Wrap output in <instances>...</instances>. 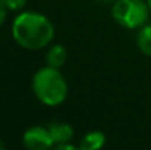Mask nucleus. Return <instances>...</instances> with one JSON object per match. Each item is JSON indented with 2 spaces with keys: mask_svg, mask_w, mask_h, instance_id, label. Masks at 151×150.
<instances>
[{
  "mask_svg": "<svg viewBox=\"0 0 151 150\" xmlns=\"http://www.w3.org/2000/svg\"><path fill=\"white\" fill-rule=\"evenodd\" d=\"M15 41L28 50L46 47L54 37V27L50 19L37 12H22L12 24Z\"/></svg>",
  "mask_w": 151,
  "mask_h": 150,
  "instance_id": "obj_1",
  "label": "nucleus"
},
{
  "mask_svg": "<svg viewBox=\"0 0 151 150\" xmlns=\"http://www.w3.org/2000/svg\"><path fill=\"white\" fill-rule=\"evenodd\" d=\"M32 91L46 106H59L68 96V84L57 68L46 66L32 77Z\"/></svg>",
  "mask_w": 151,
  "mask_h": 150,
  "instance_id": "obj_2",
  "label": "nucleus"
},
{
  "mask_svg": "<svg viewBox=\"0 0 151 150\" xmlns=\"http://www.w3.org/2000/svg\"><path fill=\"white\" fill-rule=\"evenodd\" d=\"M150 15L148 3L144 0H116L111 7L113 19L123 28L135 30L145 25Z\"/></svg>",
  "mask_w": 151,
  "mask_h": 150,
  "instance_id": "obj_3",
  "label": "nucleus"
},
{
  "mask_svg": "<svg viewBox=\"0 0 151 150\" xmlns=\"http://www.w3.org/2000/svg\"><path fill=\"white\" fill-rule=\"evenodd\" d=\"M22 143L27 149L31 150H46L54 146L53 137L49 128L43 127H32L24 133Z\"/></svg>",
  "mask_w": 151,
  "mask_h": 150,
  "instance_id": "obj_4",
  "label": "nucleus"
},
{
  "mask_svg": "<svg viewBox=\"0 0 151 150\" xmlns=\"http://www.w3.org/2000/svg\"><path fill=\"white\" fill-rule=\"evenodd\" d=\"M50 134L53 137L54 144H60V143H69L75 134L72 125L66 124V122H51L49 125Z\"/></svg>",
  "mask_w": 151,
  "mask_h": 150,
  "instance_id": "obj_5",
  "label": "nucleus"
},
{
  "mask_svg": "<svg viewBox=\"0 0 151 150\" xmlns=\"http://www.w3.org/2000/svg\"><path fill=\"white\" fill-rule=\"evenodd\" d=\"M106 144V136L101 131H91L81 138L78 149L81 150H99Z\"/></svg>",
  "mask_w": 151,
  "mask_h": 150,
  "instance_id": "obj_6",
  "label": "nucleus"
},
{
  "mask_svg": "<svg viewBox=\"0 0 151 150\" xmlns=\"http://www.w3.org/2000/svg\"><path fill=\"white\" fill-rule=\"evenodd\" d=\"M66 59H68V51H66V49L62 44L51 46L49 49V51H47V54H46L47 65L51 66V68H57V69L65 65Z\"/></svg>",
  "mask_w": 151,
  "mask_h": 150,
  "instance_id": "obj_7",
  "label": "nucleus"
},
{
  "mask_svg": "<svg viewBox=\"0 0 151 150\" xmlns=\"http://www.w3.org/2000/svg\"><path fill=\"white\" fill-rule=\"evenodd\" d=\"M137 44L145 56H151V25H142L137 36Z\"/></svg>",
  "mask_w": 151,
  "mask_h": 150,
  "instance_id": "obj_8",
  "label": "nucleus"
},
{
  "mask_svg": "<svg viewBox=\"0 0 151 150\" xmlns=\"http://www.w3.org/2000/svg\"><path fill=\"white\" fill-rule=\"evenodd\" d=\"M9 10H21L27 4V0H3Z\"/></svg>",
  "mask_w": 151,
  "mask_h": 150,
  "instance_id": "obj_9",
  "label": "nucleus"
},
{
  "mask_svg": "<svg viewBox=\"0 0 151 150\" xmlns=\"http://www.w3.org/2000/svg\"><path fill=\"white\" fill-rule=\"evenodd\" d=\"M6 10H7V7H6L4 1L0 0V25H1V24L4 22V19H6Z\"/></svg>",
  "mask_w": 151,
  "mask_h": 150,
  "instance_id": "obj_10",
  "label": "nucleus"
},
{
  "mask_svg": "<svg viewBox=\"0 0 151 150\" xmlns=\"http://www.w3.org/2000/svg\"><path fill=\"white\" fill-rule=\"evenodd\" d=\"M56 149L57 150H75V146L70 144V143H60V144H56Z\"/></svg>",
  "mask_w": 151,
  "mask_h": 150,
  "instance_id": "obj_11",
  "label": "nucleus"
},
{
  "mask_svg": "<svg viewBox=\"0 0 151 150\" xmlns=\"http://www.w3.org/2000/svg\"><path fill=\"white\" fill-rule=\"evenodd\" d=\"M97 1H101V3H114L116 0H97Z\"/></svg>",
  "mask_w": 151,
  "mask_h": 150,
  "instance_id": "obj_12",
  "label": "nucleus"
},
{
  "mask_svg": "<svg viewBox=\"0 0 151 150\" xmlns=\"http://www.w3.org/2000/svg\"><path fill=\"white\" fill-rule=\"evenodd\" d=\"M3 149H6V144H4V143L0 140V150H3Z\"/></svg>",
  "mask_w": 151,
  "mask_h": 150,
  "instance_id": "obj_13",
  "label": "nucleus"
},
{
  "mask_svg": "<svg viewBox=\"0 0 151 150\" xmlns=\"http://www.w3.org/2000/svg\"><path fill=\"white\" fill-rule=\"evenodd\" d=\"M147 3H148V7H150V12H151V0H147Z\"/></svg>",
  "mask_w": 151,
  "mask_h": 150,
  "instance_id": "obj_14",
  "label": "nucleus"
}]
</instances>
